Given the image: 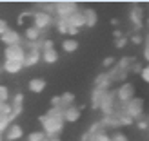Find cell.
<instances>
[{
  "label": "cell",
  "instance_id": "6da1fadb",
  "mask_svg": "<svg viewBox=\"0 0 149 141\" xmlns=\"http://www.w3.org/2000/svg\"><path fill=\"white\" fill-rule=\"evenodd\" d=\"M40 125H42V132L46 134L47 138H58L60 132L64 130V118H58V116H51V114H42L40 118Z\"/></svg>",
  "mask_w": 149,
  "mask_h": 141
},
{
  "label": "cell",
  "instance_id": "7a4b0ae2",
  "mask_svg": "<svg viewBox=\"0 0 149 141\" xmlns=\"http://www.w3.org/2000/svg\"><path fill=\"white\" fill-rule=\"evenodd\" d=\"M144 109H146V103L142 98H133L129 103H125L124 105V112L127 114L133 121H138V120H142L144 118Z\"/></svg>",
  "mask_w": 149,
  "mask_h": 141
},
{
  "label": "cell",
  "instance_id": "3957f363",
  "mask_svg": "<svg viewBox=\"0 0 149 141\" xmlns=\"http://www.w3.org/2000/svg\"><path fill=\"white\" fill-rule=\"evenodd\" d=\"M53 6H55V14H56V18H62V20H65L68 17H71L74 11H78V9H80L77 2H69V0L53 2Z\"/></svg>",
  "mask_w": 149,
  "mask_h": 141
},
{
  "label": "cell",
  "instance_id": "277c9868",
  "mask_svg": "<svg viewBox=\"0 0 149 141\" xmlns=\"http://www.w3.org/2000/svg\"><path fill=\"white\" fill-rule=\"evenodd\" d=\"M135 92H136L135 85H133L131 81H124V83L116 89V101L120 103V105H125V103H129L135 98Z\"/></svg>",
  "mask_w": 149,
  "mask_h": 141
},
{
  "label": "cell",
  "instance_id": "5b68a950",
  "mask_svg": "<svg viewBox=\"0 0 149 141\" xmlns=\"http://www.w3.org/2000/svg\"><path fill=\"white\" fill-rule=\"evenodd\" d=\"M26 47L24 43L22 45H9L4 49V60H11V62H20L24 63V58H26Z\"/></svg>",
  "mask_w": 149,
  "mask_h": 141
},
{
  "label": "cell",
  "instance_id": "8992f818",
  "mask_svg": "<svg viewBox=\"0 0 149 141\" xmlns=\"http://www.w3.org/2000/svg\"><path fill=\"white\" fill-rule=\"evenodd\" d=\"M53 14H47V13H44V11H35L33 13V25L36 29H40V31H46V29L49 25H53Z\"/></svg>",
  "mask_w": 149,
  "mask_h": 141
},
{
  "label": "cell",
  "instance_id": "52a82bcc",
  "mask_svg": "<svg viewBox=\"0 0 149 141\" xmlns=\"http://www.w3.org/2000/svg\"><path fill=\"white\" fill-rule=\"evenodd\" d=\"M0 42H2L6 47H9V45H22V43H24L22 34L18 31H15V29H11V27L7 29L4 34H0Z\"/></svg>",
  "mask_w": 149,
  "mask_h": 141
},
{
  "label": "cell",
  "instance_id": "ba28073f",
  "mask_svg": "<svg viewBox=\"0 0 149 141\" xmlns=\"http://www.w3.org/2000/svg\"><path fill=\"white\" fill-rule=\"evenodd\" d=\"M11 123H15V120L22 114V110H24V94L22 92H17L13 96V100H11Z\"/></svg>",
  "mask_w": 149,
  "mask_h": 141
},
{
  "label": "cell",
  "instance_id": "9c48e42d",
  "mask_svg": "<svg viewBox=\"0 0 149 141\" xmlns=\"http://www.w3.org/2000/svg\"><path fill=\"white\" fill-rule=\"evenodd\" d=\"M129 20H131L133 27H135V31H140L142 25H144V11H142V7H140V6H133L131 13H129Z\"/></svg>",
  "mask_w": 149,
  "mask_h": 141
},
{
  "label": "cell",
  "instance_id": "30bf717a",
  "mask_svg": "<svg viewBox=\"0 0 149 141\" xmlns=\"http://www.w3.org/2000/svg\"><path fill=\"white\" fill-rule=\"evenodd\" d=\"M4 134H6L7 141H18V139L24 138V129H22V125H18V123H11Z\"/></svg>",
  "mask_w": 149,
  "mask_h": 141
},
{
  "label": "cell",
  "instance_id": "8fae6325",
  "mask_svg": "<svg viewBox=\"0 0 149 141\" xmlns=\"http://www.w3.org/2000/svg\"><path fill=\"white\" fill-rule=\"evenodd\" d=\"M65 22H68L69 27H74V29H78V31H80L82 27H86V18H84V13H82V9L74 11L71 17L65 18Z\"/></svg>",
  "mask_w": 149,
  "mask_h": 141
},
{
  "label": "cell",
  "instance_id": "7c38bea8",
  "mask_svg": "<svg viewBox=\"0 0 149 141\" xmlns=\"http://www.w3.org/2000/svg\"><path fill=\"white\" fill-rule=\"evenodd\" d=\"M82 116V109L77 105H71L68 109H64V123H77Z\"/></svg>",
  "mask_w": 149,
  "mask_h": 141
},
{
  "label": "cell",
  "instance_id": "4fadbf2b",
  "mask_svg": "<svg viewBox=\"0 0 149 141\" xmlns=\"http://www.w3.org/2000/svg\"><path fill=\"white\" fill-rule=\"evenodd\" d=\"M42 60V51L40 49H27L24 58V67H33Z\"/></svg>",
  "mask_w": 149,
  "mask_h": 141
},
{
  "label": "cell",
  "instance_id": "5bb4252c",
  "mask_svg": "<svg viewBox=\"0 0 149 141\" xmlns=\"http://www.w3.org/2000/svg\"><path fill=\"white\" fill-rule=\"evenodd\" d=\"M111 78H109V74H107V71L106 72H102V74H98L96 76V80H95V89H98V91H109L111 89Z\"/></svg>",
  "mask_w": 149,
  "mask_h": 141
},
{
  "label": "cell",
  "instance_id": "9a60e30c",
  "mask_svg": "<svg viewBox=\"0 0 149 141\" xmlns=\"http://www.w3.org/2000/svg\"><path fill=\"white\" fill-rule=\"evenodd\" d=\"M42 34H44V31L36 29L35 25H27L24 31V42H38V40H42Z\"/></svg>",
  "mask_w": 149,
  "mask_h": 141
},
{
  "label": "cell",
  "instance_id": "2e32d148",
  "mask_svg": "<svg viewBox=\"0 0 149 141\" xmlns=\"http://www.w3.org/2000/svg\"><path fill=\"white\" fill-rule=\"evenodd\" d=\"M46 87H47V81L44 80V78H33V80H29V83H27V89L31 92L35 94H40L46 91Z\"/></svg>",
  "mask_w": 149,
  "mask_h": 141
},
{
  "label": "cell",
  "instance_id": "e0dca14e",
  "mask_svg": "<svg viewBox=\"0 0 149 141\" xmlns=\"http://www.w3.org/2000/svg\"><path fill=\"white\" fill-rule=\"evenodd\" d=\"M82 13H84V18H86V27H95L96 22H98V13L93 7H84Z\"/></svg>",
  "mask_w": 149,
  "mask_h": 141
},
{
  "label": "cell",
  "instance_id": "ac0fdd59",
  "mask_svg": "<svg viewBox=\"0 0 149 141\" xmlns=\"http://www.w3.org/2000/svg\"><path fill=\"white\" fill-rule=\"evenodd\" d=\"M22 69H24V63H20V62L4 60V63H2V71L7 72V74H18Z\"/></svg>",
  "mask_w": 149,
  "mask_h": 141
},
{
  "label": "cell",
  "instance_id": "d6986e66",
  "mask_svg": "<svg viewBox=\"0 0 149 141\" xmlns=\"http://www.w3.org/2000/svg\"><path fill=\"white\" fill-rule=\"evenodd\" d=\"M77 49H78V40H74V38H65V40H62V51H64V53L73 54Z\"/></svg>",
  "mask_w": 149,
  "mask_h": 141
},
{
  "label": "cell",
  "instance_id": "ffe728a7",
  "mask_svg": "<svg viewBox=\"0 0 149 141\" xmlns=\"http://www.w3.org/2000/svg\"><path fill=\"white\" fill-rule=\"evenodd\" d=\"M42 60L44 63H56L58 62V51L56 49H49V51H42Z\"/></svg>",
  "mask_w": 149,
  "mask_h": 141
},
{
  "label": "cell",
  "instance_id": "44dd1931",
  "mask_svg": "<svg viewBox=\"0 0 149 141\" xmlns=\"http://www.w3.org/2000/svg\"><path fill=\"white\" fill-rule=\"evenodd\" d=\"M107 91H98V89H93V94H91V105L95 109H100V103L104 100V96H106Z\"/></svg>",
  "mask_w": 149,
  "mask_h": 141
},
{
  "label": "cell",
  "instance_id": "7402d4cb",
  "mask_svg": "<svg viewBox=\"0 0 149 141\" xmlns=\"http://www.w3.org/2000/svg\"><path fill=\"white\" fill-rule=\"evenodd\" d=\"M74 100H77V96H74L73 92H64V94H60V107L62 109H68V107L74 105Z\"/></svg>",
  "mask_w": 149,
  "mask_h": 141
},
{
  "label": "cell",
  "instance_id": "603a6c76",
  "mask_svg": "<svg viewBox=\"0 0 149 141\" xmlns=\"http://www.w3.org/2000/svg\"><path fill=\"white\" fill-rule=\"evenodd\" d=\"M131 63H133V58L131 56H124V58H120V60L116 62V69L118 71H124V72H129Z\"/></svg>",
  "mask_w": 149,
  "mask_h": 141
},
{
  "label": "cell",
  "instance_id": "cb8c5ba5",
  "mask_svg": "<svg viewBox=\"0 0 149 141\" xmlns=\"http://www.w3.org/2000/svg\"><path fill=\"white\" fill-rule=\"evenodd\" d=\"M53 24L56 25V31L60 33V34H68V31H69V25H68V22L65 20H62V18H56Z\"/></svg>",
  "mask_w": 149,
  "mask_h": 141
},
{
  "label": "cell",
  "instance_id": "d4e9b609",
  "mask_svg": "<svg viewBox=\"0 0 149 141\" xmlns=\"http://www.w3.org/2000/svg\"><path fill=\"white\" fill-rule=\"evenodd\" d=\"M46 139V134L42 130H33L26 136V141H44Z\"/></svg>",
  "mask_w": 149,
  "mask_h": 141
},
{
  "label": "cell",
  "instance_id": "484cf974",
  "mask_svg": "<svg viewBox=\"0 0 149 141\" xmlns=\"http://www.w3.org/2000/svg\"><path fill=\"white\" fill-rule=\"evenodd\" d=\"M0 103H9V89L0 83Z\"/></svg>",
  "mask_w": 149,
  "mask_h": 141
},
{
  "label": "cell",
  "instance_id": "4316f807",
  "mask_svg": "<svg viewBox=\"0 0 149 141\" xmlns=\"http://www.w3.org/2000/svg\"><path fill=\"white\" fill-rule=\"evenodd\" d=\"M116 65V60L113 56H107V58H104V62H102V67L104 69H111V67H115Z\"/></svg>",
  "mask_w": 149,
  "mask_h": 141
},
{
  "label": "cell",
  "instance_id": "83f0119b",
  "mask_svg": "<svg viewBox=\"0 0 149 141\" xmlns=\"http://www.w3.org/2000/svg\"><path fill=\"white\" fill-rule=\"evenodd\" d=\"M142 69H144V65L140 63V62H133L129 71H131V72H135V74H140V72H142Z\"/></svg>",
  "mask_w": 149,
  "mask_h": 141
},
{
  "label": "cell",
  "instance_id": "f1b7e54d",
  "mask_svg": "<svg viewBox=\"0 0 149 141\" xmlns=\"http://www.w3.org/2000/svg\"><path fill=\"white\" fill-rule=\"evenodd\" d=\"M127 36H122V38H118V40H115V45H116V49H124L125 45H127Z\"/></svg>",
  "mask_w": 149,
  "mask_h": 141
},
{
  "label": "cell",
  "instance_id": "f546056e",
  "mask_svg": "<svg viewBox=\"0 0 149 141\" xmlns=\"http://www.w3.org/2000/svg\"><path fill=\"white\" fill-rule=\"evenodd\" d=\"M111 141H127V136L122 132H115V134H111Z\"/></svg>",
  "mask_w": 149,
  "mask_h": 141
},
{
  "label": "cell",
  "instance_id": "4dcf8cb0",
  "mask_svg": "<svg viewBox=\"0 0 149 141\" xmlns=\"http://www.w3.org/2000/svg\"><path fill=\"white\" fill-rule=\"evenodd\" d=\"M55 49V42L53 40H42V51H49Z\"/></svg>",
  "mask_w": 149,
  "mask_h": 141
},
{
  "label": "cell",
  "instance_id": "1f68e13d",
  "mask_svg": "<svg viewBox=\"0 0 149 141\" xmlns=\"http://www.w3.org/2000/svg\"><path fill=\"white\" fill-rule=\"evenodd\" d=\"M140 76H142V80L146 81V83H149V63L144 65V69H142V72H140Z\"/></svg>",
  "mask_w": 149,
  "mask_h": 141
},
{
  "label": "cell",
  "instance_id": "d6a6232c",
  "mask_svg": "<svg viewBox=\"0 0 149 141\" xmlns=\"http://www.w3.org/2000/svg\"><path fill=\"white\" fill-rule=\"evenodd\" d=\"M131 42L135 43V45H140V43L144 42V38H142V34H138V33H135V34L131 36Z\"/></svg>",
  "mask_w": 149,
  "mask_h": 141
},
{
  "label": "cell",
  "instance_id": "836d02e7",
  "mask_svg": "<svg viewBox=\"0 0 149 141\" xmlns=\"http://www.w3.org/2000/svg\"><path fill=\"white\" fill-rule=\"evenodd\" d=\"M136 127H138L140 130H147V129H149V123H147L146 120H138V121H136Z\"/></svg>",
  "mask_w": 149,
  "mask_h": 141
},
{
  "label": "cell",
  "instance_id": "e575fe53",
  "mask_svg": "<svg viewBox=\"0 0 149 141\" xmlns=\"http://www.w3.org/2000/svg\"><path fill=\"white\" fill-rule=\"evenodd\" d=\"M7 29H9V25H7V22L4 18H0V34H4Z\"/></svg>",
  "mask_w": 149,
  "mask_h": 141
},
{
  "label": "cell",
  "instance_id": "d590c367",
  "mask_svg": "<svg viewBox=\"0 0 149 141\" xmlns=\"http://www.w3.org/2000/svg\"><path fill=\"white\" fill-rule=\"evenodd\" d=\"M51 107H60V96H53L51 98Z\"/></svg>",
  "mask_w": 149,
  "mask_h": 141
},
{
  "label": "cell",
  "instance_id": "8d00e7d4",
  "mask_svg": "<svg viewBox=\"0 0 149 141\" xmlns=\"http://www.w3.org/2000/svg\"><path fill=\"white\" fill-rule=\"evenodd\" d=\"M77 34H78V29H74V27H69V31H68V36H69V38H74Z\"/></svg>",
  "mask_w": 149,
  "mask_h": 141
},
{
  "label": "cell",
  "instance_id": "74e56055",
  "mask_svg": "<svg viewBox=\"0 0 149 141\" xmlns=\"http://www.w3.org/2000/svg\"><path fill=\"white\" fill-rule=\"evenodd\" d=\"M113 36H115V40H118V38H122V31H118V29H115V31H113Z\"/></svg>",
  "mask_w": 149,
  "mask_h": 141
},
{
  "label": "cell",
  "instance_id": "f35d334b",
  "mask_svg": "<svg viewBox=\"0 0 149 141\" xmlns=\"http://www.w3.org/2000/svg\"><path fill=\"white\" fill-rule=\"evenodd\" d=\"M44 141H60V138H47L46 136V139H44Z\"/></svg>",
  "mask_w": 149,
  "mask_h": 141
},
{
  "label": "cell",
  "instance_id": "ab89813d",
  "mask_svg": "<svg viewBox=\"0 0 149 141\" xmlns=\"http://www.w3.org/2000/svg\"><path fill=\"white\" fill-rule=\"evenodd\" d=\"M147 27H149V18H147Z\"/></svg>",
  "mask_w": 149,
  "mask_h": 141
},
{
  "label": "cell",
  "instance_id": "60d3db41",
  "mask_svg": "<svg viewBox=\"0 0 149 141\" xmlns=\"http://www.w3.org/2000/svg\"><path fill=\"white\" fill-rule=\"evenodd\" d=\"M0 71H2V69H0Z\"/></svg>",
  "mask_w": 149,
  "mask_h": 141
}]
</instances>
